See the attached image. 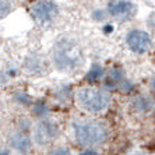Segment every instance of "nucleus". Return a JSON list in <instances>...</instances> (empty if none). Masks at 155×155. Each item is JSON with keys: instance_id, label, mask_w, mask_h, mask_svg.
<instances>
[{"instance_id": "obj_14", "label": "nucleus", "mask_w": 155, "mask_h": 155, "mask_svg": "<svg viewBox=\"0 0 155 155\" xmlns=\"http://www.w3.org/2000/svg\"><path fill=\"white\" fill-rule=\"evenodd\" d=\"M14 101L18 105H21V106L32 105V98L29 97L28 94H25V92H17V94H14Z\"/></svg>"}, {"instance_id": "obj_17", "label": "nucleus", "mask_w": 155, "mask_h": 155, "mask_svg": "<svg viewBox=\"0 0 155 155\" xmlns=\"http://www.w3.org/2000/svg\"><path fill=\"white\" fill-rule=\"evenodd\" d=\"M92 17H94V20H97V21H101V20H104L105 18V11L104 10H97L92 13Z\"/></svg>"}, {"instance_id": "obj_16", "label": "nucleus", "mask_w": 155, "mask_h": 155, "mask_svg": "<svg viewBox=\"0 0 155 155\" xmlns=\"http://www.w3.org/2000/svg\"><path fill=\"white\" fill-rule=\"evenodd\" d=\"M51 155H71V152H70L69 148L60 147V148H56V150H53V151L51 152Z\"/></svg>"}, {"instance_id": "obj_12", "label": "nucleus", "mask_w": 155, "mask_h": 155, "mask_svg": "<svg viewBox=\"0 0 155 155\" xmlns=\"http://www.w3.org/2000/svg\"><path fill=\"white\" fill-rule=\"evenodd\" d=\"M102 77H104V69H102L98 63H95V64L91 66L90 71L87 73L85 81L90 84H94V83H97V81H99Z\"/></svg>"}, {"instance_id": "obj_13", "label": "nucleus", "mask_w": 155, "mask_h": 155, "mask_svg": "<svg viewBox=\"0 0 155 155\" xmlns=\"http://www.w3.org/2000/svg\"><path fill=\"white\" fill-rule=\"evenodd\" d=\"M48 112H49V106H48V104L45 101L39 99V101H36L35 104H34V115L35 116L43 119V117L48 115Z\"/></svg>"}, {"instance_id": "obj_10", "label": "nucleus", "mask_w": 155, "mask_h": 155, "mask_svg": "<svg viewBox=\"0 0 155 155\" xmlns=\"http://www.w3.org/2000/svg\"><path fill=\"white\" fill-rule=\"evenodd\" d=\"M123 81H124V73H123V70L119 69V67H115V69H112L108 73V76L105 77L104 84H105V88L112 90V88H116L117 85H120Z\"/></svg>"}, {"instance_id": "obj_11", "label": "nucleus", "mask_w": 155, "mask_h": 155, "mask_svg": "<svg viewBox=\"0 0 155 155\" xmlns=\"http://www.w3.org/2000/svg\"><path fill=\"white\" fill-rule=\"evenodd\" d=\"M24 66L31 74H36V73H41L43 70V60L38 54H31L25 59Z\"/></svg>"}, {"instance_id": "obj_6", "label": "nucleus", "mask_w": 155, "mask_h": 155, "mask_svg": "<svg viewBox=\"0 0 155 155\" xmlns=\"http://www.w3.org/2000/svg\"><path fill=\"white\" fill-rule=\"evenodd\" d=\"M126 43L133 53L144 54L151 49L152 39L151 35L143 29H133L126 36Z\"/></svg>"}, {"instance_id": "obj_15", "label": "nucleus", "mask_w": 155, "mask_h": 155, "mask_svg": "<svg viewBox=\"0 0 155 155\" xmlns=\"http://www.w3.org/2000/svg\"><path fill=\"white\" fill-rule=\"evenodd\" d=\"M11 2L10 0H0V18L7 17L11 13Z\"/></svg>"}, {"instance_id": "obj_8", "label": "nucleus", "mask_w": 155, "mask_h": 155, "mask_svg": "<svg viewBox=\"0 0 155 155\" xmlns=\"http://www.w3.org/2000/svg\"><path fill=\"white\" fill-rule=\"evenodd\" d=\"M8 143H10V147L18 152H29L32 147V141L24 131H17V133L11 134Z\"/></svg>"}, {"instance_id": "obj_7", "label": "nucleus", "mask_w": 155, "mask_h": 155, "mask_svg": "<svg viewBox=\"0 0 155 155\" xmlns=\"http://www.w3.org/2000/svg\"><path fill=\"white\" fill-rule=\"evenodd\" d=\"M108 13L116 20L126 21L134 17V14L137 13V6L129 0H113L108 6Z\"/></svg>"}, {"instance_id": "obj_18", "label": "nucleus", "mask_w": 155, "mask_h": 155, "mask_svg": "<svg viewBox=\"0 0 155 155\" xmlns=\"http://www.w3.org/2000/svg\"><path fill=\"white\" fill-rule=\"evenodd\" d=\"M80 155H99L97 151H94V150H85V151H83Z\"/></svg>"}, {"instance_id": "obj_2", "label": "nucleus", "mask_w": 155, "mask_h": 155, "mask_svg": "<svg viewBox=\"0 0 155 155\" xmlns=\"http://www.w3.org/2000/svg\"><path fill=\"white\" fill-rule=\"evenodd\" d=\"M74 137L77 143L84 147H95L108 140L109 129L101 120H76L73 123Z\"/></svg>"}, {"instance_id": "obj_3", "label": "nucleus", "mask_w": 155, "mask_h": 155, "mask_svg": "<svg viewBox=\"0 0 155 155\" xmlns=\"http://www.w3.org/2000/svg\"><path fill=\"white\" fill-rule=\"evenodd\" d=\"M77 104L81 109L90 113H101L106 110L110 104V95L95 87H83L76 92Z\"/></svg>"}, {"instance_id": "obj_19", "label": "nucleus", "mask_w": 155, "mask_h": 155, "mask_svg": "<svg viewBox=\"0 0 155 155\" xmlns=\"http://www.w3.org/2000/svg\"><path fill=\"white\" fill-rule=\"evenodd\" d=\"M0 155H17V154H14L10 150H0Z\"/></svg>"}, {"instance_id": "obj_21", "label": "nucleus", "mask_w": 155, "mask_h": 155, "mask_svg": "<svg viewBox=\"0 0 155 155\" xmlns=\"http://www.w3.org/2000/svg\"><path fill=\"white\" fill-rule=\"evenodd\" d=\"M112 28H113L112 25H106V27H105L104 31H105V32H112Z\"/></svg>"}, {"instance_id": "obj_5", "label": "nucleus", "mask_w": 155, "mask_h": 155, "mask_svg": "<svg viewBox=\"0 0 155 155\" xmlns=\"http://www.w3.org/2000/svg\"><path fill=\"white\" fill-rule=\"evenodd\" d=\"M31 15L38 24L46 25L53 22L59 15V6L53 0H39L32 4Z\"/></svg>"}, {"instance_id": "obj_1", "label": "nucleus", "mask_w": 155, "mask_h": 155, "mask_svg": "<svg viewBox=\"0 0 155 155\" xmlns=\"http://www.w3.org/2000/svg\"><path fill=\"white\" fill-rule=\"evenodd\" d=\"M52 60L60 71H73L83 64V51L77 42L64 38L56 42L52 51Z\"/></svg>"}, {"instance_id": "obj_4", "label": "nucleus", "mask_w": 155, "mask_h": 155, "mask_svg": "<svg viewBox=\"0 0 155 155\" xmlns=\"http://www.w3.org/2000/svg\"><path fill=\"white\" fill-rule=\"evenodd\" d=\"M59 136V126L58 123L52 119L43 117L36 123L32 129V140L36 145L45 147L52 144Z\"/></svg>"}, {"instance_id": "obj_20", "label": "nucleus", "mask_w": 155, "mask_h": 155, "mask_svg": "<svg viewBox=\"0 0 155 155\" xmlns=\"http://www.w3.org/2000/svg\"><path fill=\"white\" fill-rule=\"evenodd\" d=\"M6 81V73L0 70V84H3Z\"/></svg>"}, {"instance_id": "obj_9", "label": "nucleus", "mask_w": 155, "mask_h": 155, "mask_svg": "<svg viewBox=\"0 0 155 155\" xmlns=\"http://www.w3.org/2000/svg\"><path fill=\"white\" fill-rule=\"evenodd\" d=\"M131 106L138 113H150L154 109V99H152V97L145 94L137 95V97L133 98Z\"/></svg>"}]
</instances>
